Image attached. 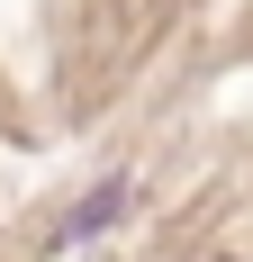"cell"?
<instances>
[{
  "mask_svg": "<svg viewBox=\"0 0 253 262\" xmlns=\"http://www.w3.org/2000/svg\"><path fill=\"white\" fill-rule=\"evenodd\" d=\"M126 208H136V181H100V190H91V199H81L73 217H64V235H54V253H73V244L109 235V226H118Z\"/></svg>",
  "mask_w": 253,
  "mask_h": 262,
  "instance_id": "6da1fadb",
  "label": "cell"
}]
</instances>
